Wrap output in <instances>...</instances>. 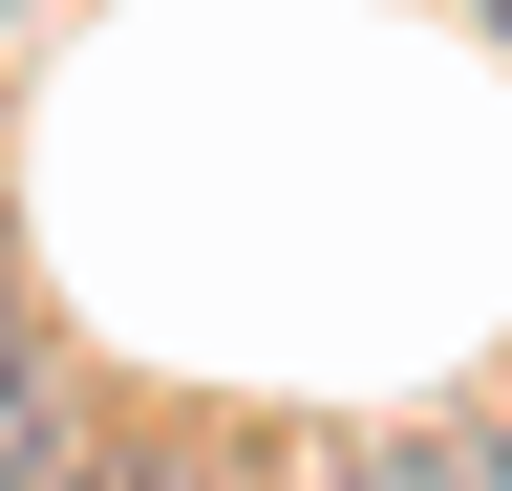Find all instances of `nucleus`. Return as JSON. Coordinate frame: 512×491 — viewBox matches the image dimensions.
Returning a JSON list of instances; mask_svg holds the SVG:
<instances>
[{
    "label": "nucleus",
    "mask_w": 512,
    "mask_h": 491,
    "mask_svg": "<svg viewBox=\"0 0 512 491\" xmlns=\"http://www.w3.org/2000/svg\"><path fill=\"white\" fill-rule=\"evenodd\" d=\"M0 470H43V363H22V321H0Z\"/></svg>",
    "instance_id": "nucleus-1"
},
{
    "label": "nucleus",
    "mask_w": 512,
    "mask_h": 491,
    "mask_svg": "<svg viewBox=\"0 0 512 491\" xmlns=\"http://www.w3.org/2000/svg\"><path fill=\"white\" fill-rule=\"evenodd\" d=\"M406 491H512V449H427V470H406Z\"/></svg>",
    "instance_id": "nucleus-2"
},
{
    "label": "nucleus",
    "mask_w": 512,
    "mask_h": 491,
    "mask_svg": "<svg viewBox=\"0 0 512 491\" xmlns=\"http://www.w3.org/2000/svg\"><path fill=\"white\" fill-rule=\"evenodd\" d=\"M491 22H512V0H491Z\"/></svg>",
    "instance_id": "nucleus-4"
},
{
    "label": "nucleus",
    "mask_w": 512,
    "mask_h": 491,
    "mask_svg": "<svg viewBox=\"0 0 512 491\" xmlns=\"http://www.w3.org/2000/svg\"><path fill=\"white\" fill-rule=\"evenodd\" d=\"M86 491H192V470H86Z\"/></svg>",
    "instance_id": "nucleus-3"
}]
</instances>
